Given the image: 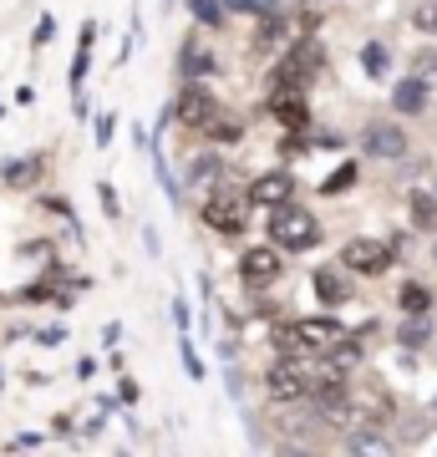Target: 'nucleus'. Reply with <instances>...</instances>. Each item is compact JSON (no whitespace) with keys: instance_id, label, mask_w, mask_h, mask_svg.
Returning <instances> with one entry per match:
<instances>
[{"instance_id":"11","label":"nucleus","mask_w":437,"mask_h":457,"mask_svg":"<svg viewBox=\"0 0 437 457\" xmlns=\"http://www.w3.org/2000/svg\"><path fill=\"white\" fill-rule=\"evenodd\" d=\"M244 198L259 204V209H280V204H290L295 198V173L290 168H270V173H259V179L244 188Z\"/></svg>"},{"instance_id":"16","label":"nucleus","mask_w":437,"mask_h":457,"mask_svg":"<svg viewBox=\"0 0 437 457\" xmlns=\"http://www.w3.org/2000/svg\"><path fill=\"white\" fill-rule=\"evenodd\" d=\"M407 213H412V228L437 234V194L427 183H412V188H407Z\"/></svg>"},{"instance_id":"20","label":"nucleus","mask_w":437,"mask_h":457,"mask_svg":"<svg viewBox=\"0 0 437 457\" xmlns=\"http://www.w3.org/2000/svg\"><path fill=\"white\" fill-rule=\"evenodd\" d=\"M397 345H402V351H422V345H433V315H402V326H397Z\"/></svg>"},{"instance_id":"17","label":"nucleus","mask_w":437,"mask_h":457,"mask_svg":"<svg viewBox=\"0 0 437 457\" xmlns=\"http://www.w3.org/2000/svg\"><path fill=\"white\" fill-rule=\"evenodd\" d=\"M198 137H204L209 147H219V153H224V147H240V143H244V117H234V112L224 107V112L214 117L209 128L198 132Z\"/></svg>"},{"instance_id":"34","label":"nucleus","mask_w":437,"mask_h":457,"mask_svg":"<svg viewBox=\"0 0 437 457\" xmlns=\"http://www.w3.org/2000/svg\"><path fill=\"white\" fill-rule=\"evenodd\" d=\"M427 254H433V264H437V234H433V249H427Z\"/></svg>"},{"instance_id":"9","label":"nucleus","mask_w":437,"mask_h":457,"mask_svg":"<svg viewBox=\"0 0 437 457\" xmlns=\"http://www.w3.org/2000/svg\"><path fill=\"white\" fill-rule=\"evenodd\" d=\"M351 270L346 264H315L310 270V290H315V300H321L325 311H336V305H351V295H357V285H351Z\"/></svg>"},{"instance_id":"10","label":"nucleus","mask_w":437,"mask_h":457,"mask_svg":"<svg viewBox=\"0 0 437 457\" xmlns=\"http://www.w3.org/2000/svg\"><path fill=\"white\" fill-rule=\"evenodd\" d=\"M290 330L310 345V351H321V356L331 351V345H340L346 336H351V326H340L336 315H295Z\"/></svg>"},{"instance_id":"8","label":"nucleus","mask_w":437,"mask_h":457,"mask_svg":"<svg viewBox=\"0 0 437 457\" xmlns=\"http://www.w3.org/2000/svg\"><path fill=\"white\" fill-rule=\"evenodd\" d=\"M265 112L275 117L285 132H306L310 128V92H306V87H275V82H270Z\"/></svg>"},{"instance_id":"15","label":"nucleus","mask_w":437,"mask_h":457,"mask_svg":"<svg viewBox=\"0 0 437 457\" xmlns=\"http://www.w3.org/2000/svg\"><path fill=\"white\" fill-rule=\"evenodd\" d=\"M340 453H376V457H387V453H397V442L382 437L376 422H357V427H340Z\"/></svg>"},{"instance_id":"1","label":"nucleus","mask_w":437,"mask_h":457,"mask_svg":"<svg viewBox=\"0 0 437 457\" xmlns=\"http://www.w3.org/2000/svg\"><path fill=\"white\" fill-rule=\"evenodd\" d=\"M270 245L285 249V254H310V249L325 239V224L315 219L310 209H300V204H280V209H270Z\"/></svg>"},{"instance_id":"2","label":"nucleus","mask_w":437,"mask_h":457,"mask_svg":"<svg viewBox=\"0 0 437 457\" xmlns=\"http://www.w3.org/2000/svg\"><path fill=\"white\" fill-rule=\"evenodd\" d=\"M198 224L214 228V234H224V239H240L244 228H249V198L240 188H209V194L198 198Z\"/></svg>"},{"instance_id":"14","label":"nucleus","mask_w":437,"mask_h":457,"mask_svg":"<svg viewBox=\"0 0 437 457\" xmlns=\"http://www.w3.org/2000/svg\"><path fill=\"white\" fill-rule=\"evenodd\" d=\"M427 97H433V87L422 82V77H412V71L391 82V112L402 117V122H407V117H422V112H427Z\"/></svg>"},{"instance_id":"29","label":"nucleus","mask_w":437,"mask_h":457,"mask_svg":"<svg viewBox=\"0 0 437 457\" xmlns=\"http://www.w3.org/2000/svg\"><path fill=\"white\" fill-rule=\"evenodd\" d=\"M179 361H183V371L194 376V381H204V361L194 356V341H189V330H179Z\"/></svg>"},{"instance_id":"23","label":"nucleus","mask_w":437,"mask_h":457,"mask_svg":"<svg viewBox=\"0 0 437 457\" xmlns=\"http://www.w3.org/2000/svg\"><path fill=\"white\" fill-rule=\"evenodd\" d=\"M36 179H41V158H11L0 168V183H11V188H31Z\"/></svg>"},{"instance_id":"21","label":"nucleus","mask_w":437,"mask_h":457,"mask_svg":"<svg viewBox=\"0 0 437 457\" xmlns=\"http://www.w3.org/2000/svg\"><path fill=\"white\" fill-rule=\"evenodd\" d=\"M92 41H97V26L87 21V26H81L77 62H71V97H81V87H87V71H92Z\"/></svg>"},{"instance_id":"27","label":"nucleus","mask_w":437,"mask_h":457,"mask_svg":"<svg viewBox=\"0 0 437 457\" xmlns=\"http://www.w3.org/2000/svg\"><path fill=\"white\" fill-rule=\"evenodd\" d=\"M412 31L437 41V0H417V5H412Z\"/></svg>"},{"instance_id":"30","label":"nucleus","mask_w":437,"mask_h":457,"mask_svg":"<svg viewBox=\"0 0 437 457\" xmlns=\"http://www.w3.org/2000/svg\"><path fill=\"white\" fill-rule=\"evenodd\" d=\"M97 198H102V213H107V219H117V194H113V183H97Z\"/></svg>"},{"instance_id":"18","label":"nucleus","mask_w":437,"mask_h":457,"mask_svg":"<svg viewBox=\"0 0 437 457\" xmlns=\"http://www.w3.org/2000/svg\"><path fill=\"white\" fill-rule=\"evenodd\" d=\"M437 295L422 285V279H402V290H397V311L402 315H433Z\"/></svg>"},{"instance_id":"19","label":"nucleus","mask_w":437,"mask_h":457,"mask_svg":"<svg viewBox=\"0 0 437 457\" xmlns=\"http://www.w3.org/2000/svg\"><path fill=\"white\" fill-rule=\"evenodd\" d=\"M361 71H366V77H372V82H387L391 77V46L387 41H361Z\"/></svg>"},{"instance_id":"31","label":"nucleus","mask_w":437,"mask_h":457,"mask_svg":"<svg viewBox=\"0 0 437 457\" xmlns=\"http://www.w3.org/2000/svg\"><path fill=\"white\" fill-rule=\"evenodd\" d=\"M113 128H117V122H113V112H102V117H97V147H107V143H113Z\"/></svg>"},{"instance_id":"32","label":"nucleus","mask_w":437,"mask_h":457,"mask_svg":"<svg viewBox=\"0 0 437 457\" xmlns=\"http://www.w3.org/2000/svg\"><path fill=\"white\" fill-rule=\"evenodd\" d=\"M51 36H56V21H51V16H41V26H36V36H31V41H36V46H46Z\"/></svg>"},{"instance_id":"5","label":"nucleus","mask_w":437,"mask_h":457,"mask_svg":"<svg viewBox=\"0 0 437 457\" xmlns=\"http://www.w3.org/2000/svg\"><path fill=\"white\" fill-rule=\"evenodd\" d=\"M361 158H376V163H402L407 153H412V137H407L402 117H376L361 128Z\"/></svg>"},{"instance_id":"25","label":"nucleus","mask_w":437,"mask_h":457,"mask_svg":"<svg viewBox=\"0 0 437 457\" xmlns=\"http://www.w3.org/2000/svg\"><path fill=\"white\" fill-rule=\"evenodd\" d=\"M153 173H158L163 194H168V204H183V183L173 179V168H168V158H163V147L153 143Z\"/></svg>"},{"instance_id":"22","label":"nucleus","mask_w":437,"mask_h":457,"mask_svg":"<svg viewBox=\"0 0 437 457\" xmlns=\"http://www.w3.org/2000/svg\"><path fill=\"white\" fill-rule=\"evenodd\" d=\"M183 5H189V16H194L204 31H224V26H229L224 0H183Z\"/></svg>"},{"instance_id":"35","label":"nucleus","mask_w":437,"mask_h":457,"mask_svg":"<svg viewBox=\"0 0 437 457\" xmlns=\"http://www.w3.org/2000/svg\"><path fill=\"white\" fill-rule=\"evenodd\" d=\"M427 188H433V194H437V163H433V183H427Z\"/></svg>"},{"instance_id":"12","label":"nucleus","mask_w":437,"mask_h":457,"mask_svg":"<svg viewBox=\"0 0 437 457\" xmlns=\"http://www.w3.org/2000/svg\"><path fill=\"white\" fill-rule=\"evenodd\" d=\"M234 179V173H229V163L224 158H219V147H204V153H194V163L183 168V183H189V188H204V194H209V188H224V183Z\"/></svg>"},{"instance_id":"6","label":"nucleus","mask_w":437,"mask_h":457,"mask_svg":"<svg viewBox=\"0 0 437 457\" xmlns=\"http://www.w3.org/2000/svg\"><path fill=\"white\" fill-rule=\"evenodd\" d=\"M168 112H173V122H179V128H189V132L198 137V132H204V128L214 122V117L224 112V102H219V97L209 92V82H183Z\"/></svg>"},{"instance_id":"13","label":"nucleus","mask_w":437,"mask_h":457,"mask_svg":"<svg viewBox=\"0 0 437 457\" xmlns=\"http://www.w3.org/2000/svg\"><path fill=\"white\" fill-rule=\"evenodd\" d=\"M179 77L183 82H209V77H219V56H214L198 36H189L179 46Z\"/></svg>"},{"instance_id":"7","label":"nucleus","mask_w":437,"mask_h":457,"mask_svg":"<svg viewBox=\"0 0 437 457\" xmlns=\"http://www.w3.org/2000/svg\"><path fill=\"white\" fill-rule=\"evenodd\" d=\"M240 285L244 290H270V285H280L285 279V249L275 245H249L240 249Z\"/></svg>"},{"instance_id":"26","label":"nucleus","mask_w":437,"mask_h":457,"mask_svg":"<svg viewBox=\"0 0 437 457\" xmlns=\"http://www.w3.org/2000/svg\"><path fill=\"white\" fill-rule=\"evenodd\" d=\"M224 11H234V16H255V21H265V16H280L285 5H280V0H224Z\"/></svg>"},{"instance_id":"24","label":"nucleus","mask_w":437,"mask_h":457,"mask_svg":"<svg viewBox=\"0 0 437 457\" xmlns=\"http://www.w3.org/2000/svg\"><path fill=\"white\" fill-rule=\"evenodd\" d=\"M357 179H361V163H357V158H346V163L331 173V179H321V194H325V198L351 194V188H357Z\"/></svg>"},{"instance_id":"4","label":"nucleus","mask_w":437,"mask_h":457,"mask_svg":"<svg viewBox=\"0 0 437 457\" xmlns=\"http://www.w3.org/2000/svg\"><path fill=\"white\" fill-rule=\"evenodd\" d=\"M325 71V46L315 41V36H306V41H295L285 56H280V66L270 71V82L275 87H306L310 92V82Z\"/></svg>"},{"instance_id":"33","label":"nucleus","mask_w":437,"mask_h":457,"mask_svg":"<svg viewBox=\"0 0 437 457\" xmlns=\"http://www.w3.org/2000/svg\"><path fill=\"white\" fill-rule=\"evenodd\" d=\"M173 326L189 330V305H183V300H173Z\"/></svg>"},{"instance_id":"3","label":"nucleus","mask_w":437,"mask_h":457,"mask_svg":"<svg viewBox=\"0 0 437 457\" xmlns=\"http://www.w3.org/2000/svg\"><path fill=\"white\" fill-rule=\"evenodd\" d=\"M351 275H361V279H382L397 264V245L391 239H372V234H357V239H346L340 245V254H336Z\"/></svg>"},{"instance_id":"36","label":"nucleus","mask_w":437,"mask_h":457,"mask_svg":"<svg viewBox=\"0 0 437 457\" xmlns=\"http://www.w3.org/2000/svg\"><path fill=\"white\" fill-rule=\"evenodd\" d=\"M280 5H310V0H280Z\"/></svg>"},{"instance_id":"28","label":"nucleus","mask_w":437,"mask_h":457,"mask_svg":"<svg viewBox=\"0 0 437 457\" xmlns=\"http://www.w3.org/2000/svg\"><path fill=\"white\" fill-rule=\"evenodd\" d=\"M412 77H422L427 87H437V46H422L412 56Z\"/></svg>"}]
</instances>
